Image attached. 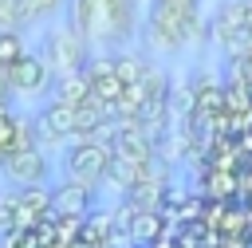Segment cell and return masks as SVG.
Segmentation results:
<instances>
[{"instance_id": "cell-2", "label": "cell", "mask_w": 252, "mask_h": 248, "mask_svg": "<svg viewBox=\"0 0 252 248\" xmlns=\"http://www.w3.org/2000/svg\"><path fill=\"white\" fill-rule=\"evenodd\" d=\"M110 161H114V150L106 138H75L63 146V177L87 189H98L106 181Z\"/></svg>"}, {"instance_id": "cell-12", "label": "cell", "mask_w": 252, "mask_h": 248, "mask_svg": "<svg viewBox=\"0 0 252 248\" xmlns=\"http://www.w3.org/2000/svg\"><path fill=\"white\" fill-rule=\"evenodd\" d=\"M51 102H59V106H71V110H79V106H87L91 102V79H87V71H71V75H55L51 79Z\"/></svg>"}, {"instance_id": "cell-3", "label": "cell", "mask_w": 252, "mask_h": 248, "mask_svg": "<svg viewBox=\"0 0 252 248\" xmlns=\"http://www.w3.org/2000/svg\"><path fill=\"white\" fill-rule=\"evenodd\" d=\"M39 55L47 59L51 75L87 71V63H91V39H87V35H79L71 24H55V28H47V31H43Z\"/></svg>"}, {"instance_id": "cell-8", "label": "cell", "mask_w": 252, "mask_h": 248, "mask_svg": "<svg viewBox=\"0 0 252 248\" xmlns=\"http://www.w3.org/2000/svg\"><path fill=\"white\" fill-rule=\"evenodd\" d=\"M248 28H252V4H248V0H228V4H220V12L213 16V35H217L228 51H240V47H244Z\"/></svg>"}, {"instance_id": "cell-5", "label": "cell", "mask_w": 252, "mask_h": 248, "mask_svg": "<svg viewBox=\"0 0 252 248\" xmlns=\"http://www.w3.org/2000/svg\"><path fill=\"white\" fill-rule=\"evenodd\" d=\"M32 134L39 150H63L67 142H75V110L59 102H43L32 114Z\"/></svg>"}, {"instance_id": "cell-14", "label": "cell", "mask_w": 252, "mask_h": 248, "mask_svg": "<svg viewBox=\"0 0 252 248\" xmlns=\"http://www.w3.org/2000/svg\"><path fill=\"white\" fill-rule=\"evenodd\" d=\"M150 173V161H134V157H114L110 161V169H106V181L102 185H114V189H122V193H130L142 177Z\"/></svg>"}, {"instance_id": "cell-18", "label": "cell", "mask_w": 252, "mask_h": 248, "mask_svg": "<svg viewBox=\"0 0 252 248\" xmlns=\"http://www.w3.org/2000/svg\"><path fill=\"white\" fill-rule=\"evenodd\" d=\"M12 232H20V228H16V189H12V193H0V244H4Z\"/></svg>"}, {"instance_id": "cell-15", "label": "cell", "mask_w": 252, "mask_h": 248, "mask_svg": "<svg viewBox=\"0 0 252 248\" xmlns=\"http://www.w3.org/2000/svg\"><path fill=\"white\" fill-rule=\"evenodd\" d=\"M59 12H67V0H20V28L43 24Z\"/></svg>"}, {"instance_id": "cell-17", "label": "cell", "mask_w": 252, "mask_h": 248, "mask_svg": "<svg viewBox=\"0 0 252 248\" xmlns=\"http://www.w3.org/2000/svg\"><path fill=\"white\" fill-rule=\"evenodd\" d=\"M24 51H28V47H24V35H20L16 28H0V67L8 71Z\"/></svg>"}, {"instance_id": "cell-13", "label": "cell", "mask_w": 252, "mask_h": 248, "mask_svg": "<svg viewBox=\"0 0 252 248\" xmlns=\"http://www.w3.org/2000/svg\"><path fill=\"white\" fill-rule=\"evenodd\" d=\"M126 224V236L134 244H158L161 236V209H130V220Z\"/></svg>"}, {"instance_id": "cell-9", "label": "cell", "mask_w": 252, "mask_h": 248, "mask_svg": "<svg viewBox=\"0 0 252 248\" xmlns=\"http://www.w3.org/2000/svg\"><path fill=\"white\" fill-rule=\"evenodd\" d=\"M91 209H94V189L67 181V177L51 189V217L55 220H83Z\"/></svg>"}, {"instance_id": "cell-20", "label": "cell", "mask_w": 252, "mask_h": 248, "mask_svg": "<svg viewBox=\"0 0 252 248\" xmlns=\"http://www.w3.org/2000/svg\"><path fill=\"white\" fill-rule=\"evenodd\" d=\"M0 28L20 31V0H0Z\"/></svg>"}, {"instance_id": "cell-6", "label": "cell", "mask_w": 252, "mask_h": 248, "mask_svg": "<svg viewBox=\"0 0 252 248\" xmlns=\"http://www.w3.org/2000/svg\"><path fill=\"white\" fill-rule=\"evenodd\" d=\"M0 173H4L16 189H24V185H47L51 161H47V154H43L39 146H24V150H8V154H4Z\"/></svg>"}, {"instance_id": "cell-7", "label": "cell", "mask_w": 252, "mask_h": 248, "mask_svg": "<svg viewBox=\"0 0 252 248\" xmlns=\"http://www.w3.org/2000/svg\"><path fill=\"white\" fill-rule=\"evenodd\" d=\"M51 67H47V59L39 55V51H24L12 67H8V87H12V94H24V98H32V94H47L51 91Z\"/></svg>"}, {"instance_id": "cell-1", "label": "cell", "mask_w": 252, "mask_h": 248, "mask_svg": "<svg viewBox=\"0 0 252 248\" xmlns=\"http://www.w3.org/2000/svg\"><path fill=\"white\" fill-rule=\"evenodd\" d=\"M67 24L98 47H122L138 28L134 0H67Z\"/></svg>"}, {"instance_id": "cell-4", "label": "cell", "mask_w": 252, "mask_h": 248, "mask_svg": "<svg viewBox=\"0 0 252 248\" xmlns=\"http://www.w3.org/2000/svg\"><path fill=\"white\" fill-rule=\"evenodd\" d=\"M142 31H146V43H150L154 51H165V55H169V51H181V47L193 39L197 20L150 4V16H146V28H142Z\"/></svg>"}, {"instance_id": "cell-10", "label": "cell", "mask_w": 252, "mask_h": 248, "mask_svg": "<svg viewBox=\"0 0 252 248\" xmlns=\"http://www.w3.org/2000/svg\"><path fill=\"white\" fill-rule=\"evenodd\" d=\"M87 79H91V102H98V106H106V110L114 114V106H118L122 94H126V83L114 75L110 55H106V59H91V63H87Z\"/></svg>"}, {"instance_id": "cell-11", "label": "cell", "mask_w": 252, "mask_h": 248, "mask_svg": "<svg viewBox=\"0 0 252 248\" xmlns=\"http://www.w3.org/2000/svg\"><path fill=\"white\" fill-rule=\"evenodd\" d=\"M51 217V189L47 185H24L16 189V228L32 232Z\"/></svg>"}, {"instance_id": "cell-22", "label": "cell", "mask_w": 252, "mask_h": 248, "mask_svg": "<svg viewBox=\"0 0 252 248\" xmlns=\"http://www.w3.org/2000/svg\"><path fill=\"white\" fill-rule=\"evenodd\" d=\"M0 161H4V150H0Z\"/></svg>"}, {"instance_id": "cell-21", "label": "cell", "mask_w": 252, "mask_h": 248, "mask_svg": "<svg viewBox=\"0 0 252 248\" xmlns=\"http://www.w3.org/2000/svg\"><path fill=\"white\" fill-rule=\"evenodd\" d=\"M0 106H12V87H8V71L0 67Z\"/></svg>"}, {"instance_id": "cell-19", "label": "cell", "mask_w": 252, "mask_h": 248, "mask_svg": "<svg viewBox=\"0 0 252 248\" xmlns=\"http://www.w3.org/2000/svg\"><path fill=\"white\" fill-rule=\"evenodd\" d=\"M158 8H165V12H177V16H189V20H197V12H201V0H154Z\"/></svg>"}, {"instance_id": "cell-16", "label": "cell", "mask_w": 252, "mask_h": 248, "mask_svg": "<svg viewBox=\"0 0 252 248\" xmlns=\"http://www.w3.org/2000/svg\"><path fill=\"white\" fill-rule=\"evenodd\" d=\"M110 63H114V75L126 83V87H134V83H142V75H146V59L142 55H134V51H118V55H110Z\"/></svg>"}]
</instances>
